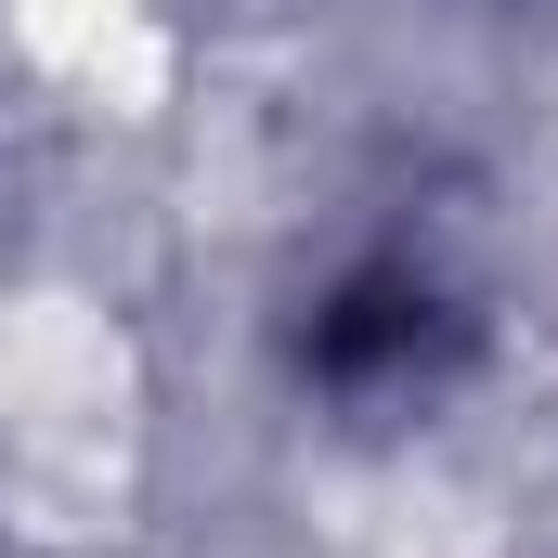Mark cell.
Here are the masks:
<instances>
[{
    "mask_svg": "<svg viewBox=\"0 0 558 558\" xmlns=\"http://www.w3.org/2000/svg\"><path fill=\"white\" fill-rule=\"evenodd\" d=\"M13 39L39 65H78V78H143V0H13Z\"/></svg>",
    "mask_w": 558,
    "mask_h": 558,
    "instance_id": "6da1fadb",
    "label": "cell"
}]
</instances>
